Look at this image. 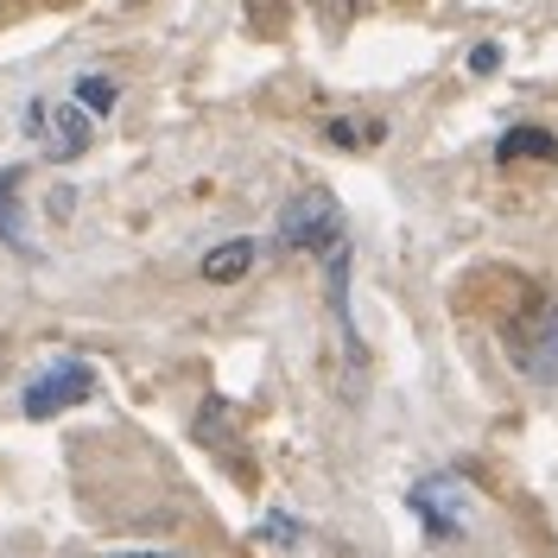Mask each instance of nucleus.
<instances>
[{"instance_id": "f257e3e1", "label": "nucleus", "mask_w": 558, "mask_h": 558, "mask_svg": "<svg viewBox=\"0 0 558 558\" xmlns=\"http://www.w3.org/2000/svg\"><path fill=\"white\" fill-rule=\"evenodd\" d=\"M501 343H508V355H514V368L526 381L558 387V299L533 292L521 312L501 324Z\"/></svg>"}, {"instance_id": "f03ea898", "label": "nucleus", "mask_w": 558, "mask_h": 558, "mask_svg": "<svg viewBox=\"0 0 558 558\" xmlns=\"http://www.w3.org/2000/svg\"><path fill=\"white\" fill-rule=\"evenodd\" d=\"M279 247L286 254H337L343 247V204L324 184H305L279 209Z\"/></svg>"}, {"instance_id": "7ed1b4c3", "label": "nucleus", "mask_w": 558, "mask_h": 558, "mask_svg": "<svg viewBox=\"0 0 558 558\" xmlns=\"http://www.w3.org/2000/svg\"><path fill=\"white\" fill-rule=\"evenodd\" d=\"M96 393V368L89 362H51L45 375H38L33 387H26V418H58L64 407H83Z\"/></svg>"}, {"instance_id": "20e7f679", "label": "nucleus", "mask_w": 558, "mask_h": 558, "mask_svg": "<svg viewBox=\"0 0 558 558\" xmlns=\"http://www.w3.org/2000/svg\"><path fill=\"white\" fill-rule=\"evenodd\" d=\"M26 134L51 153V159H76L83 146H89V134H96V121L83 114L76 102H26Z\"/></svg>"}, {"instance_id": "39448f33", "label": "nucleus", "mask_w": 558, "mask_h": 558, "mask_svg": "<svg viewBox=\"0 0 558 558\" xmlns=\"http://www.w3.org/2000/svg\"><path fill=\"white\" fill-rule=\"evenodd\" d=\"M413 508H418V521H425V533H432V539H457V533H463V495H457L451 476L418 483L413 488Z\"/></svg>"}, {"instance_id": "423d86ee", "label": "nucleus", "mask_w": 558, "mask_h": 558, "mask_svg": "<svg viewBox=\"0 0 558 558\" xmlns=\"http://www.w3.org/2000/svg\"><path fill=\"white\" fill-rule=\"evenodd\" d=\"M254 260H260V242H247V235H235V242L209 247L204 260H197V274L209 279V286H235V279L254 274Z\"/></svg>"}, {"instance_id": "0eeeda50", "label": "nucleus", "mask_w": 558, "mask_h": 558, "mask_svg": "<svg viewBox=\"0 0 558 558\" xmlns=\"http://www.w3.org/2000/svg\"><path fill=\"white\" fill-rule=\"evenodd\" d=\"M521 159L558 166V134H546V128H508V134L495 140V166H521Z\"/></svg>"}, {"instance_id": "6e6552de", "label": "nucleus", "mask_w": 558, "mask_h": 558, "mask_svg": "<svg viewBox=\"0 0 558 558\" xmlns=\"http://www.w3.org/2000/svg\"><path fill=\"white\" fill-rule=\"evenodd\" d=\"M20 184H26V166H7L0 172V242L13 247V254H38L33 229L20 222Z\"/></svg>"}, {"instance_id": "1a4fd4ad", "label": "nucleus", "mask_w": 558, "mask_h": 558, "mask_svg": "<svg viewBox=\"0 0 558 558\" xmlns=\"http://www.w3.org/2000/svg\"><path fill=\"white\" fill-rule=\"evenodd\" d=\"M114 102H121V89H114L108 76H76V108H83L89 121H102V114H114Z\"/></svg>"}, {"instance_id": "9d476101", "label": "nucleus", "mask_w": 558, "mask_h": 558, "mask_svg": "<svg viewBox=\"0 0 558 558\" xmlns=\"http://www.w3.org/2000/svg\"><path fill=\"white\" fill-rule=\"evenodd\" d=\"M470 70H476V76H495V70H501V45H476V51H470Z\"/></svg>"}, {"instance_id": "9b49d317", "label": "nucleus", "mask_w": 558, "mask_h": 558, "mask_svg": "<svg viewBox=\"0 0 558 558\" xmlns=\"http://www.w3.org/2000/svg\"><path fill=\"white\" fill-rule=\"evenodd\" d=\"M121 558H172V553H121Z\"/></svg>"}]
</instances>
